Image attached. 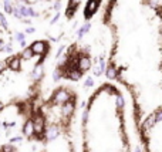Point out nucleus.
<instances>
[{
    "instance_id": "f257e3e1",
    "label": "nucleus",
    "mask_w": 162,
    "mask_h": 152,
    "mask_svg": "<svg viewBox=\"0 0 162 152\" xmlns=\"http://www.w3.org/2000/svg\"><path fill=\"white\" fill-rule=\"evenodd\" d=\"M104 23L112 34L105 74L129 94L137 129L162 111V4L110 0Z\"/></svg>"
},
{
    "instance_id": "f03ea898",
    "label": "nucleus",
    "mask_w": 162,
    "mask_h": 152,
    "mask_svg": "<svg viewBox=\"0 0 162 152\" xmlns=\"http://www.w3.org/2000/svg\"><path fill=\"white\" fill-rule=\"evenodd\" d=\"M81 152H132L125 97L112 82H102L84 104Z\"/></svg>"
},
{
    "instance_id": "7ed1b4c3",
    "label": "nucleus",
    "mask_w": 162,
    "mask_h": 152,
    "mask_svg": "<svg viewBox=\"0 0 162 152\" xmlns=\"http://www.w3.org/2000/svg\"><path fill=\"white\" fill-rule=\"evenodd\" d=\"M77 92L70 87L61 85L53 91L46 102L44 128L36 135L44 139L41 152H75L73 138L74 118L77 111Z\"/></svg>"
},
{
    "instance_id": "20e7f679",
    "label": "nucleus",
    "mask_w": 162,
    "mask_h": 152,
    "mask_svg": "<svg viewBox=\"0 0 162 152\" xmlns=\"http://www.w3.org/2000/svg\"><path fill=\"white\" fill-rule=\"evenodd\" d=\"M135 131L142 152H162V111L149 117Z\"/></svg>"
},
{
    "instance_id": "39448f33",
    "label": "nucleus",
    "mask_w": 162,
    "mask_h": 152,
    "mask_svg": "<svg viewBox=\"0 0 162 152\" xmlns=\"http://www.w3.org/2000/svg\"><path fill=\"white\" fill-rule=\"evenodd\" d=\"M23 134L26 135V137H33L34 134V127H33V119H28L27 122L24 124V128H23Z\"/></svg>"
},
{
    "instance_id": "423d86ee",
    "label": "nucleus",
    "mask_w": 162,
    "mask_h": 152,
    "mask_svg": "<svg viewBox=\"0 0 162 152\" xmlns=\"http://www.w3.org/2000/svg\"><path fill=\"white\" fill-rule=\"evenodd\" d=\"M22 141V137H14V138H10V144H16V142H20Z\"/></svg>"
}]
</instances>
